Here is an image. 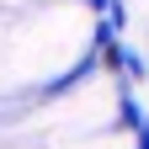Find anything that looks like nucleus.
<instances>
[{"label":"nucleus","instance_id":"obj_1","mask_svg":"<svg viewBox=\"0 0 149 149\" xmlns=\"http://www.w3.org/2000/svg\"><path fill=\"white\" fill-rule=\"evenodd\" d=\"M133 149H149V117H144V123L133 128Z\"/></svg>","mask_w":149,"mask_h":149}]
</instances>
